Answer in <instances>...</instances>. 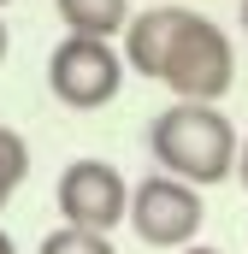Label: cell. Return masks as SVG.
<instances>
[{
    "label": "cell",
    "instance_id": "3",
    "mask_svg": "<svg viewBox=\"0 0 248 254\" xmlns=\"http://www.w3.org/2000/svg\"><path fill=\"white\" fill-rule=\"evenodd\" d=\"M124 54L113 42H89V36H65L60 48L48 54V89L54 101L71 113H95V107H113L124 89Z\"/></svg>",
    "mask_w": 248,
    "mask_h": 254
},
{
    "label": "cell",
    "instance_id": "8",
    "mask_svg": "<svg viewBox=\"0 0 248 254\" xmlns=\"http://www.w3.org/2000/svg\"><path fill=\"white\" fill-rule=\"evenodd\" d=\"M24 178H30V142L12 125H0V195H12Z\"/></svg>",
    "mask_w": 248,
    "mask_h": 254
},
{
    "label": "cell",
    "instance_id": "14",
    "mask_svg": "<svg viewBox=\"0 0 248 254\" xmlns=\"http://www.w3.org/2000/svg\"><path fill=\"white\" fill-rule=\"evenodd\" d=\"M237 18H243V30H248V0H243V12H237Z\"/></svg>",
    "mask_w": 248,
    "mask_h": 254
},
{
    "label": "cell",
    "instance_id": "15",
    "mask_svg": "<svg viewBox=\"0 0 248 254\" xmlns=\"http://www.w3.org/2000/svg\"><path fill=\"white\" fill-rule=\"evenodd\" d=\"M148 6H166V0H148Z\"/></svg>",
    "mask_w": 248,
    "mask_h": 254
},
{
    "label": "cell",
    "instance_id": "1",
    "mask_svg": "<svg viewBox=\"0 0 248 254\" xmlns=\"http://www.w3.org/2000/svg\"><path fill=\"white\" fill-rule=\"evenodd\" d=\"M148 154L166 178H184L195 190L207 184H225L243 160V136L231 130V119L219 107H189L172 101L154 125H148Z\"/></svg>",
    "mask_w": 248,
    "mask_h": 254
},
{
    "label": "cell",
    "instance_id": "17",
    "mask_svg": "<svg viewBox=\"0 0 248 254\" xmlns=\"http://www.w3.org/2000/svg\"><path fill=\"white\" fill-rule=\"evenodd\" d=\"M0 6H12V0H0Z\"/></svg>",
    "mask_w": 248,
    "mask_h": 254
},
{
    "label": "cell",
    "instance_id": "5",
    "mask_svg": "<svg viewBox=\"0 0 248 254\" xmlns=\"http://www.w3.org/2000/svg\"><path fill=\"white\" fill-rule=\"evenodd\" d=\"M54 207L71 231H95L107 237L113 225H130V184L119 166L107 160H71L54 184Z\"/></svg>",
    "mask_w": 248,
    "mask_h": 254
},
{
    "label": "cell",
    "instance_id": "6",
    "mask_svg": "<svg viewBox=\"0 0 248 254\" xmlns=\"http://www.w3.org/2000/svg\"><path fill=\"white\" fill-rule=\"evenodd\" d=\"M189 6H142L136 18H130V30H124V65L136 71V77H166V54H172V42H178V24H184Z\"/></svg>",
    "mask_w": 248,
    "mask_h": 254
},
{
    "label": "cell",
    "instance_id": "4",
    "mask_svg": "<svg viewBox=\"0 0 248 254\" xmlns=\"http://www.w3.org/2000/svg\"><path fill=\"white\" fill-rule=\"evenodd\" d=\"M201 225H207L201 190L184 184V178L154 172V178H142V184L130 190V231H136V243H148V249H195Z\"/></svg>",
    "mask_w": 248,
    "mask_h": 254
},
{
    "label": "cell",
    "instance_id": "13",
    "mask_svg": "<svg viewBox=\"0 0 248 254\" xmlns=\"http://www.w3.org/2000/svg\"><path fill=\"white\" fill-rule=\"evenodd\" d=\"M184 254H219V249H207V243H195V249H184Z\"/></svg>",
    "mask_w": 248,
    "mask_h": 254
},
{
    "label": "cell",
    "instance_id": "11",
    "mask_svg": "<svg viewBox=\"0 0 248 254\" xmlns=\"http://www.w3.org/2000/svg\"><path fill=\"white\" fill-rule=\"evenodd\" d=\"M6 48H12V36H6V18H0V65H6Z\"/></svg>",
    "mask_w": 248,
    "mask_h": 254
},
{
    "label": "cell",
    "instance_id": "12",
    "mask_svg": "<svg viewBox=\"0 0 248 254\" xmlns=\"http://www.w3.org/2000/svg\"><path fill=\"white\" fill-rule=\"evenodd\" d=\"M0 254H18V249H12V237H6V231H0Z\"/></svg>",
    "mask_w": 248,
    "mask_h": 254
},
{
    "label": "cell",
    "instance_id": "10",
    "mask_svg": "<svg viewBox=\"0 0 248 254\" xmlns=\"http://www.w3.org/2000/svg\"><path fill=\"white\" fill-rule=\"evenodd\" d=\"M237 178H243V190H248V136H243V160H237Z\"/></svg>",
    "mask_w": 248,
    "mask_h": 254
},
{
    "label": "cell",
    "instance_id": "2",
    "mask_svg": "<svg viewBox=\"0 0 248 254\" xmlns=\"http://www.w3.org/2000/svg\"><path fill=\"white\" fill-rule=\"evenodd\" d=\"M160 83H166L178 101H189V107H219V101L231 95V83H237V54H231V36L219 30V18L184 12Z\"/></svg>",
    "mask_w": 248,
    "mask_h": 254
},
{
    "label": "cell",
    "instance_id": "7",
    "mask_svg": "<svg viewBox=\"0 0 248 254\" xmlns=\"http://www.w3.org/2000/svg\"><path fill=\"white\" fill-rule=\"evenodd\" d=\"M65 36H89V42H113L130 30V0H54Z\"/></svg>",
    "mask_w": 248,
    "mask_h": 254
},
{
    "label": "cell",
    "instance_id": "9",
    "mask_svg": "<svg viewBox=\"0 0 248 254\" xmlns=\"http://www.w3.org/2000/svg\"><path fill=\"white\" fill-rule=\"evenodd\" d=\"M36 254H113V243L95 237V231H71V225H60V231L42 237V249H36Z\"/></svg>",
    "mask_w": 248,
    "mask_h": 254
},
{
    "label": "cell",
    "instance_id": "16",
    "mask_svg": "<svg viewBox=\"0 0 248 254\" xmlns=\"http://www.w3.org/2000/svg\"><path fill=\"white\" fill-rule=\"evenodd\" d=\"M0 207H6V195H0Z\"/></svg>",
    "mask_w": 248,
    "mask_h": 254
}]
</instances>
